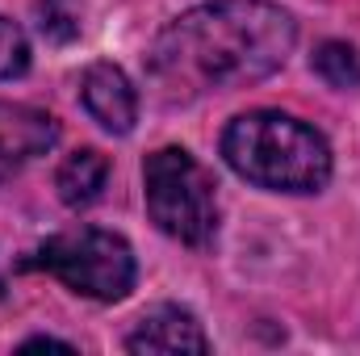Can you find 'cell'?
<instances>
[{
  "mask_svg": "<svg viewBox=\"0 0 360 356\" xmlns=\"http://www.w3.org/2000/svg\"><path fill=\"white\" fill-rule=\"evenodd\" d=\"M297 25L269 0H214L176 17L147 55V76L164 101H197L281 72Z\"/></svg>",
  "mask_w": 360,
  "mask_h": 356,
  "instance_id": "obj_1",
  "label": "cell"
},
{
  "mask_svg": "<svg viewBox=\"0 0 360 356\" xmlns=\"http://www.w3.org/2000/svg\"><path fill=\"white\" fill-rule=\"evenodd\" d=\"M222 155L243 180L281 193H314L331 177L327 139L276 109L239 113L222 134Z\"/></svg>",
  "mask_w": 360,
  "mask_h": 356,
  "instance_id": "obj_2",
  "label": "cell"
},
{
  "mask_svg": "<svg viewBox=\"0 0 360 356\" xmlns=\"http://www.w3.org/2000/svg\"><path fill=\"white\" fill-rule=\"evenodd\" d=\"M151 222L188 248H205L218 235V184L184 151L164 147L143 164Z\"/></svg>",
  "mask_w": 360,
  "mask_h": 356,
  "instance_id": "obj_3",
  "label": "cell"
},
{
  "mask_svg": "<svg viewBox=\"0 0 360 356\" xmlns=\"http://www.w3.org/2000/svg\"><path fill=\"white\" fill-rule=\"evenodd\" d=\"M38 265L55 272L68 289L96 298V302H122L134 289V252L113 231H68L38 248Z\"/></svg>",
  "mask_w": 360,
  "mask_h": 356,
  "instance_id": "obj_4",
  "label": "cell"
},
{
  "mask_svg": "<svg viewBox=\"0 0 360 356\" xmlns=\"http://www.w3.org/2000/svg\"><path fill=\"white\" fill-rule=\"evenodd\" d=\"M55 139H59V126L51 113H42L34 105L0 101V184L13 180L38 155H46L55 147Z\"/></svg>",
  "mask_w": 360,
  "mask_h": 356,
  "instance_id": "obj_5",
  "label": "cell"
},
{
  "mask_svg": "<svg viewBox=\"0 0 360 356\" xmlns=\"http://www.w3.org/2000/svg\"><path fill=\"white\" fill-rule=\"evenodd\" d=\"M80 101L92 113V122H101L109 134H130L134 117H139V96L130 89L126 72L113 63H92L80 80Z\"/></svg>",
  "mask_w": 360,
  "mask_h": 356,
  "instance_id": "obj_6",
  "label": "cell"
},
{
  "mask_svg": "<svg viewBox=\"0 0 360 356\" xmlns=\"http://www.w3.org/2000/svg\"><path fill=\"white\" fill-rule=\"evenodd\" d=\"M130 352H147V356H180V352H205L210 340L201 331V323L180 310V306H155L139 319V327L126 340Z\"/></svg>",
  "mask_w": 360,
  "mask_h": 356,
  "instance_id": "obj_7",
  "label": "cell"
},
{
  "mask_svg": "<svg viewBox=\"0 0 360 356\" xmlns=\"http://www.w3.org/2000/svg\"><path fill=\"white\" fill-rule=\"evenodd\" d=\"M105 180H109V160H105L101 151L84 147V151H72V155L59 164L55 189H59L63 205L84 210V205H92V201L105 193Z\"/></svg>",
  "mask_w": 360,
  "mask_h": 356,
  "instance_id": "obj_8",
  "label": "cell"
},
{
  "mask_svg": "<svg viewBox=\"0 0 360 356\" xmlns=\"http://www.w3.org/2000/svg\"><path fill=\"white\" fill-rule=\"evenodd\" d=\"M314 72L331 89H360V51L348 42H323L314 51Z\"/></svg>",
  "mask_w": 360,
  "mask_h": 356,
  "instance_id": "obj_9",
  "label": "cell"
},
{
  "mask_svg": "<svg viewBox=\"0 0 360 356\" xmlns=\"http://www.w3.org/2000/svg\"><path fill=\"white\" fill-rule=\"evenodd\" d=\"M34 17H38L42 38L51 42H72L80 34V13L72 0H34Z\"/></svg>",
  "mask_w": 360,
  "mask_h": 356,
  "instance_id": "obj_10",
  "label": "cell"
},
{
  "mask_svg": "<svg viewBox=\"0 0 360 356\" xmlns=\"http://www.w3.org/2000/svg\"><path fill=\"white\" fill-rule=\"evenodd\" d=\"M30 68V42L21 34V25H13L8 17H0V80H17Z\"/></svg>",
  "mask_w": 360,
  "mask_h": 356,
  "instance_id": "obj_11",
  "label": "cell"
},
{
  "mask_svg": "<svg viewBox=\"0 0 360 356\" xmlns=\"http://www.w3.org/2000/svg\"><path fill=\"white\" fill-rule=\"evenodd\" d=\"M30 348H63V352H72V344L51 340V336H38V340H25V344H21V352H30Z\"/></svg>",
  "mask_w": 360,
  "mask_h": 356,
  "instance_id": "obj_12",
  "label": "cell"
}]
</instances>
